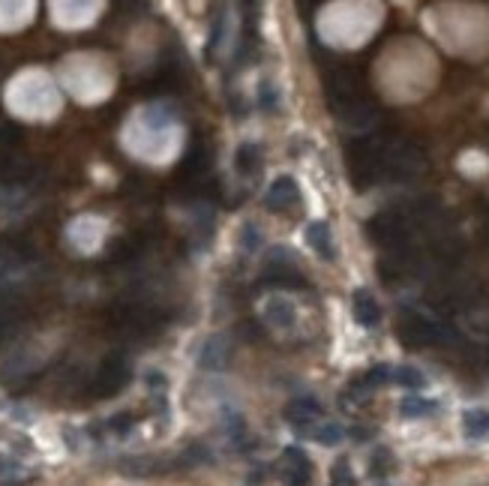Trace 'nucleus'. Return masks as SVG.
I'll use <instances>...</instances> for the list:
<instances>
[{
    "instance_id": "3",
    "label": "nucleus",
    "mask_w": 489,
    "mask_h": 486,
    "mask_svg": "<svg viewBox=\"0 0 489 486\" xmlns=\"http://www.w3.org/2000/svg\"><path fill=\"white\" fill-rule=\"evenodd\" d=\"M321 412H324V408H321V402L316 400V396H300V400L288 402L285 417L292 420L297 432H306V436H309V424L316 417H321Z\"/></svg>"
},
{
    "instance_id": "17",
    "label": "nucleus",
    "mask_w": 489,
    "mask_h": 486,
    "mask_svg": "<svg viewBox=\"0 0 489 486\" xmlns=\"http://www.w3.org/2000/svg\"><path fill=\"white\" fill-rule=\"evenodd\" d=\"M18 138H21V130L16 123H9V120H0V153H6L18 145Z\"/></svg>"
},
{
    "instance_id": "5",
    "label": "nucleus",
    "mask_w": 489,
    "mask_h": 486,
    "mask_svg": "<svg viewBox=\"0 0 489 486\" xmlns=\"http://www.w3.org/2000/svg\"><path fill=\"white\" fill-rule=\"evenodd\" d=\"M300 201V189L294 183V177H277L267 189V208L270 210H285L292 204Z\"/></svg>"
},
{
    "instance_id": "12",
    "label": "nucleus",
    "mask_w": 489,
    "mask_h": 486,
    "mask_svg": "<svg viewBox=\"0 0 489 486\" xmlns=\"http://www.w3.org/2000/svg\"><path fill=\"white\" fill-rule=\"evenodd\" d=\"M265 318L273 327H292L294 324V306L288 300H270L267 310H265Z\"/></svg>"
},
{
    "instance_id": "21",
    "label": "nucleus",
    "mask_w": 489,
    "mask_h": 486,
    "mask_svg": "<svg viewBox=\"0 0 489 486\" xmlns=\"http://www.w3.org/2000/svg\"><path fill=\"white\" fill-rule=\"evenodd\" d=\"M384 463H391V453H387L384 451V447H379V451H375L372 453V463H369V468H372V477H384L387 475V471H384Z\"/></svg>"
},
{
    "instance_id": "4",
    "label": "nucleus",
    "mask_w": 489,
    "mask_h": 486,
    "mask_svg": "<svg viewBox=\"0 0 489 486\" xmlns=\"http://www.w3.org/2000/svg\"><path fill=\"white\" fill-rule=\"evenodd\" d=\"M21 327V306L9 291H0V345L9 342Z\"/></svg>"
},
{
    "instance_id": "16",
    "label": "nucleus",
    "mask_w": 489,
    "mask_h": 486,
    "mask_svg": "<svg viewBox=\"0 0 489 486\" xmlns=\"http://www.w3.org/2000/svg\"><path fill=\"white\" fill-rule=\"evenodd\" d=\"M309 436L318 444H336V441H343V429L336 424H318V429H309Z\"/></svg>"
},
{
    "instance_id": "14",
    "label": "nucleus",
    "mask_w": 489,
    "mask_h": 486,
    "mask_svg": "<svg viewBox=\"0 0 489 486\" xmlns=\"http://www.w3.org/2000/svg\"><path fill=\"white\" fill-rule=\"evenodd\" d=\"M258 157H261V150L255 145H241V147H237V171H241V174H255L258 171Z\"/></svg>"
},
{
    "instance_id": "13",
    "label": "nucleus",
    "mask_w": 489,
    "mask_h": 486,
    "mask_svg": "<svg viewBox=\"0 0 489 486\" xmlns=\"http://www.w3.org/2000/svg\"><path fill=\"white\" fill-rule=\"evenodd\" d=\"M435 412L432 400H423V396H408V400L399 402V414L403 417H426Z\"/></svg>"
},
{
    "instance_id": "19",
    "label": "nucleus",
    "mask_w": 489,
    "mask_h": 486,
    "mask_svg": "<svg viewBox=\"0 0 489 486\" xmlns=\"http://www.w3.org/2000/svg\"><path fill=\"white\" fill-rule=\"evenodd\" d=\"M135 252H139V247H135L132 240H115L108 247L111 261H130V259H135Z\"/></svg>"
},
{
    "instance_id": "6",
    "label": "nucleus",
    "mask_w": 489,
    "mask_h": 486,
    "mask_svg": "<svg viewBox=\"0 0 489 486\" xmlns=\"http://www.w3.org/2000/svg\"><path fill=\"white\" fill-rule=\"evenodd\" d=\"M351 300H355V318L363 327H375L381 322V306H379V300H375L367 288H357Z\"/></svg>"
},
{
    "instance_id": "23",
    "label": "nucleus",
    "mask_w": 489,
    "mask_h": 486,
    "mask_svg": "<svg viewBox=\"0 0 489 486\" xmlns=\"http://www.w3.org/2000/svg\"><path fill=\"white\" fill-rule=\"evenodd\" d=\"M130 414H117V417H111V429L117 432V436H123V432H130Z\"/></svg>"
},
{
    "instance_id": "24",
    "label": "nucleus",
    "mask_w": 489,
    "mask_h": 486,
    "mask_svg": "<svg viewBox=\"0 0 489 486\" xmlns=\"http://www.w3.org/2000/svg\"><path fill=\"white\" fill-rule=\"evenodd\" d=\"M253 4H258V0H246V9H253Z\"/></svg>"
},
{
    "instance_id": "7",
    "label": "nucleus",
    "mask_w": 489,
    "mask_h": 486,
    "mask_svg": "<svg viewBox=\"0 0 489 486\" xmlns=\"http://www.w3.org/2000/svg\"><path fill=\"white\" fill-rule=\"evenodd\" d=\"M306 243L312 249H316L321 259H333V240H330V225L328 222H309L306 225Z\"/></svg>"
},
{
    "instance_id": "8",
    "label": "nucleus",
    "mask_w": 489,
    "mask_h": 486,
    "mask_svg": "<svg viewBox=\"0 0 489 486\" xmlns=\"http://www.w3.org/2000/svg\"><path fill=\"white\" fill-rule=\"evenodd\" d=\"M207 165H210V159H207V150H205L202 145H192V147H190V153H186V157H183V162H180L178 174L183 177V181H195V177H202V174L207 171Z\"/></svg>"
},
{
    "instance_id": "1",
    "label": "nucleus",
    "mask_w": 489,
    "mask_h": 486,
    "mask_svg": "<svg viewBox=\"0 0 489 486\" xmlns=\"http://www.w3.org/2000/svg\"><path fill=\"white\" fill-rule=\"evenodd\" d=\"M130 385V363L123 354H108L103 363H99L96 375L91 381V393L93 396H115Z\"/></svg>"
},
{
    "instance_id": "22",
    "label": "nucleus",
    "mask_w": 489,
    "mask_h": 486,
    "mask_svg": "<svg viewBox=\"0 0 489 486\" xmlns=\"http://www.w3.org/2000/svg\"><path fill=\"white\" fill-rule=\"evenodd\" d=\"M241 243H243V249L246 252H253L258 243H261V234H258V228L249 222V225H243V237H241Z\"/></svg>"
},
{
    "instance_id": "11",
    "label": "nucleus",
    "mask_w": 489,
    "mask_h": 486,
    "mask_svg": "<svg viewBox=\"0 0 489 486\" xmlns=\"http://www.w3.org/2000/svg\"><path fill=\"white\" fill-rule=\"evenodd\" d=\"M285 459L292 463V475H288V480L292 483H306L309 475H312V463H309V456L300 451V447H285Z\"/></svg>"
},
{
    "instance_id": "20",
    "label": "nucleus",
    "mask_w": 489,
    "mask_h": 486,
    "mask_svg": "<svg viewBox=\"0 0 489 486\" xmlns=\"http://www.w3.org/2000/svg\"><path fill=\"white\" fill-rule=\"evenodd\" d=\"M330 480H333V483H355V475H351V465H348V459H345V456H340V459L333 463Z\"/></svg>"
},
{
    "instance_id": "10",
    "label": "nucleus",
    "mask_w": 489,
    "mask_h": 486,
    "mask_svg": "<svg viewBox=\"0 0 489 486\" xmlns=\"http://www.w3.org/2000/svg\"><path fill=\"white\" fill-rule=\"evenodd\" d=\"M462 426H466V436L471 441L486 439L489 436V412L486 408H468V412L462 414Z\"/></svg>"
},
{
    "instance_id": "2",
    "label": "nucleus",
    "mask_w": 489,
    "mask_h": 486,
    "mask_svg": "<svg viewBox=\"0 0 489 486\" xmlns=\"http://www.w3.org/2000/svg\"><path fill=\"white\" fill-rule=\"evenodd\" d=\"M231 361V345L225 337H207L202 342V351H198V366L207 369V373H222Z\"/></svg>"
},
{
    "instance_id": "18",
    "label": "nucleus",
    "mask_w": 489,
    "mask_h": 486,
    "mask_svg": "<svg viewBox=\"0 0 489 486\" xmlns=\"http://www.w3.org/2000/svg\"><path fill=\"white\" fill-rule=\"evenodd\" d=\"M363 381H367L369 388H381V385H387V381H393V366H387V363L372 366L369 373L363 375Z\"/></svg>"
},
{
    "instance_id": "15",
    "label": "nucleus",
    "mask_w": 489,
    "mask_h": 486,
    "mask_svg": "<svg viewBox=\"0 0 489 486\" xmlns=\"http://www.w3.org/2000/svg\"><path fill=\"white\" fill-rule=\"evenodd\" d=\"M393 381H396V385H403V388H408V390L426 388L423 373H420V369H415V366H396L393 369Z\"/></svg>"
},
{
    "instance_id": "9",
    "label": "nucleus",
    "mask_w": 489,
    "mask_h": 486,
    "mask_svg": "<svg viewBox=\"0 0 489 486\" xmlns=\"http://www.w3.org/2000/svg\"><path fill=\"white\" fill-rule=\"evenodd\" d=\"M369 232L379 243H399L403 240V222L396 216H379L369 222Z\"/></svg>"
}]
</instances>
